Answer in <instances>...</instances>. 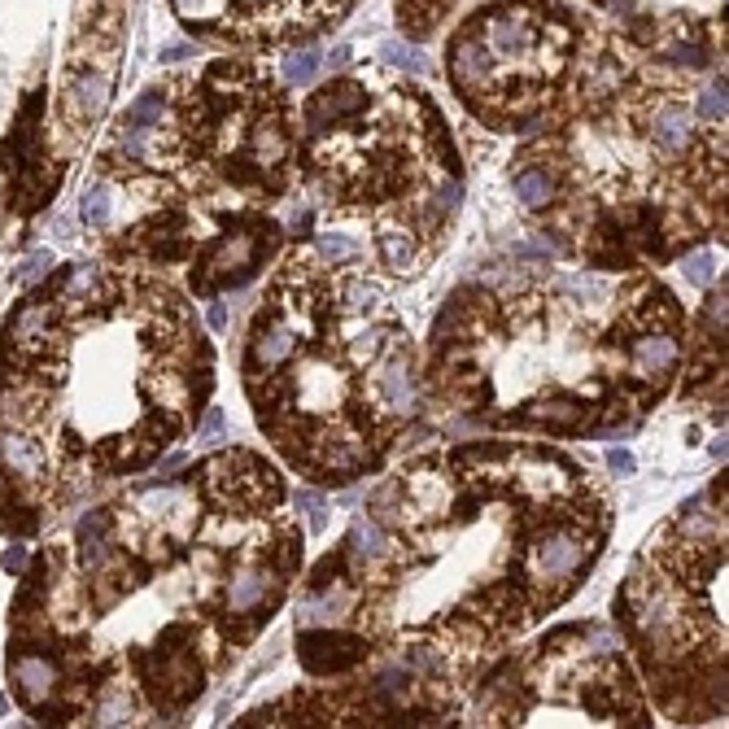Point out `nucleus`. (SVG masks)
I'll use <instances>...</instances> for the list:
<instances>
[{"mask_svg":"<svg viewBox=\"0 0 729 729\" xmlns=\"http://www.w3.org/2000/svg\"><path fill=\"white\" fill-rule=\"evenodd\" d=\"M276 227H254V232H232L210 249L206 271H201V289H219V284H241L258 271L262 249H271Z\"/></svg>","mask_w":729,"mask_h":729,"instance_id":"obj_1","label":"nucleus"},{"mask_svg":"<svg viewBox=\"0 0 729 729\" xmlns=\"http://www.w3.org/2000/svg\"><path fill=\"white\" fill-rule=\"evenodd\" d=\"M529 555H533V577L537 581H572L577 577V568L594 555V546L581 529H564V524H559V529H546L542 537H537Z\"/></svg>","mask_w":729,"mask_h":729,"instance_id":"obj_2","label":"nucleus"},{"mask_svg":"<svg viewBox=\"0 0 729 729\" xmlns=\"http://www.w3.org/2000/svg\"><path fill=\"white\" fill-rule=\"evenodd\" d=\"M297 655H302V664L310 673H345V668H354L358 660H367V642L363 638H350V633H332V629H306L302 638H297Z\"/></svg>","mask_w":729,"mask_h":729,"instance_id":"obj_3","label":"nucleus"},{"mask_svg":"<svg viewBox=\"0 0 729 729\" xmlns=\"http://www.w3.org/2000/svg\"><path fill=\"white\" fill-rule=\"evenodd\" d=\"M677 363H681V341L668 328H647V332H638L633 345H629V367L638 376L655 380V389L677 372Z\"/></svg>","mask_w":729,"mask_h":729,"instance_id":"obj_4","label":"nucleus"},{"mask_svg":"<svg viewBox=\"0 0 729 729\" xmlns=\"http://www.w3.org/2000/svg\"><path fill=\"white\" fill-rule=\"evenodd\" d=\"M293 324L280 315V310H267V315L258 319L254 337H249V372H276L280 363H289L293 358Z\"/></svg>","mask_w":729,"mask_h":729,"instance_id":"obj_5","label":"nucleus"},{"mask_svg":"<svg viewBox=\"0 0 729 729\" xmlns=\"http://www.w3.org/2000/svg\"><path fill=\"white\" fill-rule=\"evenodd\" d=\"M376 398L389 415H415L420 406V385H415V372H411V354L406 350H393L376 372Z\"/></svg>","mask_w":729,"mask_h":729,"instance_id":"obj_6","label":"nucleus"},{"mask_svg":"<svg viewBox=\"0 0 729 729\" xmlns=\"http://www.w3.org/2000/svg\"><path fill=\"white\" fill-rule=\"evenodd\" d=\"M276 594H280V581H271L267 568L245 564V568L232 572V581H227V612L232 616L267 612V607L276 603Z\"/></svg>","mask_w":729,"mask_h":729,"instance_id":"obj_7","label":"nucleus"},{"mask_svg":"<svg viewBox=\"0 0 729 729\" xmlns=\"http://www.w3.org/2000/svg\"><path fill=\"white\" fill-rule=\"evenodd\" d=\"M9 681L18 686V699L27 703V708H44L57 690V668H53V660H44V655L22 651V655H9Z\"/></svg>","mask_w":729,"mask_h":729,"instance_id":"obj_8","label":"nucleus"},{"mask_svg":"<svg viewBox=\"0 0 729 729\" xmlns=\"http://www.w3.org/2000/svg\"><path fill=\"white\" fill-rule=\"evenodd\" d=\"M647 136L651 145L664 153V158H681L690 145V110L677 101H660L651 110V123H647Z\"/></svg>","mask_w":729,"mask_h":729,"instance_id":"obj_9","label":"nucleus"},{"mask_svg":"<svg viewBox=\"0 0 729 729\" xmlns=\"http://www.w3.org/2000/svg\"><path fill=\"white\" fill-rule=\"evenodd\" d=\"M66 110L79 118V123H92V118H101L105 110V97H110V79L105 75H92V70H79V75L66 79Z\"/></svg>","mask_w":729,"mask_h":729,"instance_id":"obj_10","label":"nucleus"},{"mask_svg":"<svg viewBox=\"0 0 729 729\" xmlns=\"http://www.w3.org/2000/svg\"><path fill=\"white\" fill-rule=\"evenodd\" d=\"M376 254L389 271H415V262H420V232H411V227H380Z\"/></svg>","mask_w":729,"mask_h":729,"instance_id":"obj_11","label":"nucleus"},{"mask_svg":"<svg viewBox=\"0 0 729 729\" xmlns=\"http://www.w3.org/2000/svg\"><path fill=\"white\" fill-rule=\"evenodd\" d=\"M0 454H5V463L18 476H40L44 472L40 441H31V437H22V433H5V437H0Z\"/></svg>","mask_w":729,"mask_h":729,"instance_id":"obj_12","label":"nucleus"},{"mask_svg":"<svg viewBox=\"0 0 729 729\" xmlns=\"http://www.w3.org/2000/svg\"><path fill=\"white\" fill-rule=\"evenodd\" d=\"M511 188H516L520 206H529V210L546 206V201L555 197V179H551V171H546V166H524V171H516Z\"/></svg>","mask_w":729,"mask_h":729,"instance_id":"obj_13","label":"nucleus"},{"mask_svg":"<svg viewBox=\"0 0 729 729\" xmlns=\"http://www.w3.org/2000/svg\"><path fill=\"white\" fill-rule=\"evenodd\" d=\"M105 529H110V516H105V511H92V516L79 524V559L88 568L105 564V555H110V546H105Z\"/></svg>","mask_w":729,"mask_h":729,"instance_id":"obj_14","label":"nucleus"},{"mask_svg":"<svg viewBox=\"0 0 729 729\" xmlns=\"http://www.w3.org/2000/svg\"><path fill=\"white\" fill-rule=\"evenodd\" d=\"M162 105H166V92L162 88H149L145 97H136L127 105V118H123V127H158V118H162Z\"/></svg>","mask_w":729,"mask_h":729,"instance_id":"obj_15","label":"nucleus"},{"mask_svg":"<svg viewBox=\"0 0 729 729\" xmlns=\"http://www.w3.org/2000/svg\"><path fill=\"white\" fill-rule=\"evenodd\" d=\"M79 210H83V223L101 232V227L110 223V188H105V184H88V193H83V206Z\"/></svg>","mask_w":729,"mask_h":729,"instance_id":"obj_16","label":"nucleus"},{"mask_svg":"<svg viewBox=\"0 0 729 729\" xmlns=\"http://www.w3.org/2000/svg\"><path fill=\"white\" fill-rule=\"evenodd\" d=\"M49 271H53V254H49V249H31V254L18 262L14 276H18V284H35V280L49 276Z\"/></svg>","mask_w":729,"mask_h":729,"instance_id":"obj_17","label":"nucleus"},{"mask_svg":"<svg viewBox=\"0 0 729 729\" xmlns=\"http://www.w3.org/2000/svg\"><path fill=\"white\" fill-rule=\"evenodd\" d=\"M380 57H385V62H398V66H406V70H415V75H424V70H428L424 53H420V49H406V44H398V40H385V44H380Z\"/></svg>","mask_w":729,"mask_h":729,"instance_id":"obj_18","label":"nucleus"},{"mask_svg":"<svg viewBox=\"0 0 729 729\" xmlns=\"http://www.w3.org/2000/svg\"><path fill=\"white\" fill-rule=\"evenodd\" d=\"M315 70H319V53L315 49H302V53H293L289 62H284L289 83H310V79H315Z\"/></svg>","mask_w":729,"mask_h":729,"instance_id":"obj_19","label":"nucleus"},{"mask_svg":"<svg viewBox=\"0 0 729 729\" xmlns=\"http://www.w3.org/2000/svg\"><path fill=\"white\" fill-rule=\"evenodd\" d=\"M297 507L306 511V524L315 533H324V524H328V503H324V494H315V489H302L297 494Z\"/></svg>","mask_w":729,"mask_h":729,"instance_id":"obj_20","label":"nucleus"},{"mask_svg":"<svg viewBox=\"0 0 729 729\" xmlns=\"http://www.w3.org/2000/svg\"><path fill=\"white\" fill-rule=\"evenodd\" d=\"M319 249H324L332 262H350V258H358V245H354L345 232H324V236H319Z\"/></svg>","mask_w":729,"mask_h":729,"instance_id":"obj_21","label":"nucleus"},{"mask_svg":"<svg viewBox=\"0 0 729 729\" xmlns=\"http://www.w3.org/2000/svg\"><path fill=\"white\" fill-rule=\"evenodd\" d=\"M131 716V703L123 699V690H114V699H105L97 708V725H123Z\"/></svg>","mask_w":729,"mask_h":729,"instance_id":"obj_22","label":"nucleus"},{"mask_svg":"<svg viewBox=\"0 0 729 729\" xmlns=\"http://www.w3.org/2000/svg\"><path fill=\"white\" fill-rule=\"evenodd\" d=\"M681 271H686V280H690V284H712L716 258H712V254H690V258H686V267H681Z\"/></svg>","mask_w":729,"mask_h":729,"instance_id":"obj_23","label":"nucleus"},{"mask_svg":"<svg viewBox=\"0 0 729 729\" xmlns=\"http://www.w3.org/2000/svg\"><path fill=\"white\" fill-rule=\"evenodd\" d=\"M699 110H703V118H712V123H721L725 118V88H708L699 97Z\"/></svg>","mask_w":729,"mask_h":729,"instance_id":"obj_24","label":"nucleus"},{"mask_svg":"<svg viewBox=\"0 0 729 729\" xmlns=\"http://www.w3.org/2000/svg\"><path fill=\"white\" fill-rule=\"evenodd\" d=\"M219 437H223V411L219 406H210L206 420H201V428H197V441H219Z\"/></svg>","mask_w":729,"mask_h":729,"instance_id":"obj_25","label":"nucleus"},{"mask_svg":"<svg viewBox=\"0 0 729 729\" xmlns=\"http://www.w3.org/2000/svg\"><path fill=\"white\" fill-rule=\"evenodd\" d=\"M607 468H612L616 476H629L633 472V454L629 450H607Z\"/></svg>","mask_w":729,"mask_h":729,"instance_id":"obj_26","label":"nucleus"},{"mask_svg":"<svg viewBox=\"0 0 729 729\" xmlns=\"http://www.w3.org/2000/svg\"><path fill=\"white\" fill-rule=\"evenodd\" d=\"M27 559H31V555H27V546H9L5 568H9V572H22V568H27Z\"/></svg>","mask_w":729,"mask_h":729,"instance_id":"obj_27","label":"nucleus"},{"mask_svg":"<svg viewBox=\"0 0 729 729\" xmlns=\"http://www.w3.org/2000/svg\"><path fill=\"white\" fill-rule=\"evenodd\" d=\"M210 328H214V332H223V328H227V306H223V302H214V306H210Z\"/></svg>","mask_w":729,"mask_h":729,"instance_id":"obj_28","label":"nucleus"},{"mask_svg":"<svg viewBox=\"0 0 729 729\" xmlns=\"http://www.w3.org/2000/svg\"><path fill=\"white\" fill-rule=\"evenodd\" d=\"M345 62H350V44H341V49H337V53H332V57H328V66H332V70H341Z\"/></svg>","mask_w":729,"mask_h":729,"instance_id":"obj_29","label":"nucleus"},{"mask_svg":"<svg viewBox=\"0 0 729 729\" xmlns=\"http://www.w3.org/2000/svg\"><path fill=\"white\" fill-rule=\"evenodd\" d=\"M5 712H9V703H5V695H0V716H5Z\"/></svg>","mask_w":729,"mask_h":729,"instance_id":"obj_30","label":"nucleus"}]
</instances>
